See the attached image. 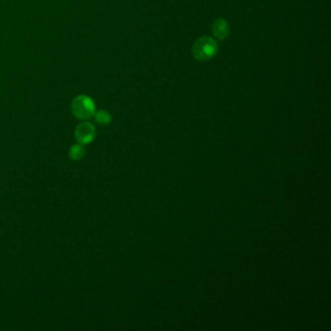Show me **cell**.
Here are the masks:
<instances>
[{
	"instance_id": "obj_4",
	"label": "cell",
	"mask_w": 331,
	"mask_h": 331,
	"mask_svg": "<svg viewBox=\"0 0 331 331\" xmlns=\"http://www.w3.org/2000/svg\"><path fill=\"white\" fill-rule=\"evenodd\" d=\"M212 32L218 40H224L229 34V25L225 20L218 19L213 23Z\"/></svg>"
},
{
	"instance_id": "obj_6",
	"label": "cell",
	"mask_w": 331,
	"mask_h": 331,
	"mask_svg": "<svg viewBox=\"0 0 331 331\" xmlns=\"http://www.w3.org/2000/svg\"><path fill=\"white\" fill-rule=\"evenodd\" d=\"M94 119L100 124H107L111 122L112 117L110 114L105 110H100L94 113Z\"/></svg>"
},
{
	"instance_id": "obj_5",
	"label": "cell",
	"mask_w": 331,
	"mask_h": 331,
	"mask_svg": "<svg viewBox=\"0 0 331 331\" xmlns=\"http://www.w3.org/2000/svg\"><path fill=\"white\" fill-rule=\"evenodd\" d=\"M84 155H85V149L82 144H75L69 150V156L73 160H76V161L80 160L83 158Z\"/></svg>"
},
{
	"instance_id": "obj_1",
	"label": "cell",
	"mask_w": 331,
	"mask_h": 331,
	"mask_svg": "<svg viewBox=\"0 0 331 331\" xmlns=\"http://www.w3.org/2000/svg\"><path fill=\"white\" fill-rule=\"evenodd\" d=\"M218 53V44L210 36L198 38L192 47V55L199 61H206L213 58Z\"/></svg>"
},
{
	"instance_id": "obj_2",
	"label": "cell",
	"mask_w": 331,
	"mask_h": 331,
	"mask_svg": "<svg viewBox=\"0 0 331 331\" xmlns=\"http://www.w3.org/2000/svg\"><path fill=\"white\" fill-rule=\"evenodd\" d=\"M71 112L79 119L86 121L93 117L95 113V104L88 95H78L71 102Z\"/></svg>"
},
{
	"instance_id": "obj_3",
	"label": "cell",
	"mask_w": 331,
	"mask_h": 331,
	"mask_svg": "<svg viewBox=\"0 0 331 331\" xmlns=\"http://www.w3.org/2000/svg\"><path fill=\"white\" fill-rule=\"evenodd\" d=\"M95 137V128L94 126L88 122L79 123L75 129V138L78 143L82 145L89 144Z\"/></svg>"
}]
</instances>
